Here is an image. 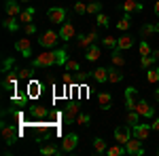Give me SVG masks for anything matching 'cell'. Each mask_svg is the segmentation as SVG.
I'll return each mask as SVG.
<instances>
[{"instance_id": "cell-21", "label": "cell", "mask_w": 159, "mask_h": 156, "mask_svg": "<svg viewBox=\"0 0 159 156\" xmlns=\"http://www.w3.org/2000/svg\"><path fill=\"white\" fill-rule=\"evenodd\" d=\"M91 76L96 82H108V68H98L91 72Z\"/></svg>"}, {"instance_id": "cell-4", "label": "cell", "mask_w": 159, "mask_h": 156, "mask_svg": "<svg viewBox=\"0 0 159 156\" xmlns=\"http://www.w3.org/2000/svg\"><path fill=\"white\" fill-rule=\"evenodd\" d=\"M125 150H127V154H134V156H142L144 154V148H142V139H138L132 135V139L125 144Z\"/></svg>"}, {"instance_id": "cell-19", "label": "cell", "mask_w": 159, "mask_h": 156, "mask_svg": "<svg viewBox=\"0 0 159 156\" xmlns=\"http://www.w3.org/2000/svg\"><path fill=\"white\" fill-rule=\"evenodd\" d=\"M123 80V72L117 68V65H112V68H108V82L112 84H117V82H121Z\"/></svg>"}, {"instance_id": "cell-50", "label": "cell", "mask_w": 159, "mask_h": 156, "mask_svg": "<svg viewBox=\"0 0 159 156\" xmlns=\"http://www.w3.org/2000/svg\"><path fill=\"white\" fill-rule=\"evenodd\" d=\"M155 27H157V34H159V23H155Z\"/></svg>"}, {"instance_id": "cell-28", "label": "cell", "mask_w": 159, "mask_h": 156, "mask_svg": "<svg viewBox=\"0 0 159 156\" xmlns=\"http://www.w3.org/2000/svg\"><path fill=\"white\" fill-rule=\"evenodd\" d=\"M147 82H148V84H157V82H159V68H148Z\"/></svg>"}, {"instance_id": "cell-29", "label": "cell", "mask_w": 159, "mask_h": 156, "mask_svg": "<svg viewBox=\"0 0 159 156\" xmlns=\"http://www.w3.org/2000/svg\"><path fill=\"white\" fill-rule=\"evenodd\" d=\"M140 118H142V116H140L136 110H129V112H127V116H125L127 124H132V127H134V124H138V122H140Z\"/></svg>"}, {"instance_id": "cell-47", "label": "cell", "mask_w": 159, "mask_h": 156, "mask_svg": "<svg viewBox=\"0 0 159 156\" xmlns=\"http://www.w3.org/2000/svg\"><path fill=\"white\" fill-rule=\"evenodd\" d=\"M151 55H153V57H155V59L159 61V48H157V51H153V53H151Z\"/></svg>"}, {"instance_id": "cell-30", "label": "cell", "mask_w": 159, "mask_h": 156, "mask_svg": "<svg viewBox=\"0 0 159 156\" xmlns=\"http://www.w3.org/2000/svg\"><path fill=\"white\" fill-rule=\"evenodd\" d=\"M93 152H96V154L106 152V141H104L102 137H96V139H93Z\"/></svg>"}, {"instance_id": "cell-51", "label": "cell", "mask_w": 159, "mask_h": 156, "mask_svg": "<svg viewBox=\"0 0 159 156\" xmlns=\"http://www.w3.org/2000/svg\"><path fill=\"white\" fill-rule=\"evenodd\" d=\"M87 2H98V0H87Z\"/></svg>"}, {"instance_id": "cell-33", "label": "cell", "mask_w": 159, "mask_h": 156, "mask_svg": "<svg viewBox=\"0 0 159 156\" xmlns=\"http://www.w3.org/2000/svg\"><path fill=\"white\" fill-rule=\"evenodd\" d=\"M74 122H76V124H81V127H87V124L91 122V116H89V114H83V112H79V116H76Z\"/></svg>"}, {"instance_id": "cell-38", "label": "cell", "mask_w": 159, "mask_h": 156, "mask_svg": "<svg viewBox=\"0 0 159 156\" xmlns=\"http://www.w3.org/2000/svg\"><path fill=\"white\" fill-rule=\"evenodd\" d=\"M66 61H68V53H66V48H60L57 51V65H66Z\"/></svg>"}, {"instance_id": "cell-34", "label": "cell", "mask_w": 159, "mask_h": 156, "mask_svg": "<svg viewBox=\"0 0 159 156\" xmlns=\"http://www.w3.org/2000/svg\"><path fill=\"white\" fill-rule=\"evenodd\" d=\"M64 68H66L68 72H81V63H79V61H74V59H68Z\"/></svg>"}, {"instance_id": "cell-11", "label": "cell", "mask_w": 159, "mask_h": 156, "mask_svg": "<svg viewBox=\"0 0 159 156\" xmlns=\"http://www.w3.org/2000/svg\"><path fill=\"white\" fill-rule=\"evenodd\" d=\"M79 144V137H76V133H68L64 139H61V150L64 152H72L74 148Z\"/></svg>"}, {"instance_id": "cell-25", "label": "cell", "mask_w": 159, "mask_h": 156, "mask_svg": "<svg viewBox=\"0 0 159 156\" xmlns=\"http://www.w3.org/2000/svg\"><path fill=\"white\" fill-rule=\"evenodd\" d=\"M106 154L108 156H123V154H127V150H125L123 144H115V145H110V148H106Z\"/></svg>"}, {"instance_id": "cell-7", "label": "cell", "mask_w": 159, "mask_h": 156, "mask_svg": "<svg viewBox=\"0 0 159 156\" xmlns=\"http://www.w3.org/2000/svg\"><path fill=\"white\" fill-rule=\"evenodd\" d=\"M15 51L21 53L24 57H32V44H30V38H19L15 42Z\"/></svg>"}, {"instance_id": "cell-10", "label": "cell", "mask_w": 159, "mask_h": 156, "mask_svg": "<svg viewBox=\"0 0 159 156\" xmlns=\"http://www.w3.org/2000/svg\"><path fill=\"white\" fill-rule=\"evenodd\" d=\"M151 131H153V129H151L148 124H140V122L132 127V135H134V137H138V139H142V141H144V139H148V133H151Z\"/></svg>"}, {"instance_id": "cell-8", "label": "cell", "mask_w": 159, "mask_h": 156, "mask_svg": "<svg viewBox=\"0 0 159 156\" xmlns=\"http://www.w3.org/2000/svg\"><path fill=\"white\" fill-rule=\"evenodd\" d=\"M74 36H76L74 23H70V21H64V23H61V30H60V38L66 42V40H72Z\"/></svg>"}, {"instance_id": "cell-37", "label": "cell", "mask_w": 159, "mask_h": 156, "mask_svg": "<svg viewBox=\"0 0 159 156\" xmlns=\"http://www.w3.org/2000/svg\"><path fill=\"white\" fill-rule=\"evenodd\" d=\"M138 51H140V57H144V55H151V47H148L147 40H140V47H138Z\"/></svg>"}, {"instance_id": "cell-1", "label": "cell", "mask_w": 159, "mask_h": 156, "mask_svg": "<svg viewBox=\"0 0 159 156\" xmlns=\"http://www.w3.org/2000/svg\"><path fill=\"white\" fill-rule=\"evenodd\" d=\"M34 68H51V65H57V51H47V53H40L38 57H34Z\"/></svg>"}, {"instance_id": "cell-40", "label": "cell", "mask_w": 159, "mask_h": 156, "mask_svg": "<svg viewBox=\"0 0 159 156\" xmlns=\"http://www.w3.org/2000/svg\"><path fill=\"white\" fill-rule=\"evenodd\" d=\"M153 32H157V27H155V25H151V23L142 25V30H140V34H142V36H148V34H153Z\"/></svg>"}, {"instance_id": "cell-16", "label": "cell", "mask_w": 159, "mask_h": 156, "mask_svg": "<svg viewBox=\"0 0 159 156\" xmlns=\"http://www.w3.org/2000/svg\"><path fill=\"white\" fill-rule=\"evenodd\" d=\"M32 19H34V6H24L19 13V21L25 25V23H32Z\"/></svg>"}, {"instance_id": "cell-13", "label": "cell", "mask_w": 159, "mask_h": 156, "mask_svg": "<svg viewBox=\"0 0 159 156\" xmlns=\"http://www.w3.org/2000/svg\"><path fill=\"white\" fill-rule=\"evenodd\" d=\"M136 93H138L136 86H127V89H125V108L127 110L136 108V103H138V101H136Z\"/></svg>"}, {"instance_id": "cell-36", "label": "cell", "mask_w": 159, "mask_h": 156, "mask_svg": "<svg viewBox=\"0 0 159 156\" xmlns=\"http://www.w3.org/2000/svg\"><path fill=\"white\" fill-rule=\"evenodd\" d=\"M74 13H76V15H85V13H87V4L83 2V0H76V4H74Z\"/></svg>"}, {"instance_id": "cell-46", "label": "cell", "mask_w": 159, "mask_h": 156, "mask_svg": "<svg viewBox=\"0 0 159 156\" xmlns=\"http://www.w3.org/2000/svg\"><path fill=\"white\" fill-rule=\"evenodd\" d=\"M151 129H153V131H159V118H155V120H153V124H151Z\"/></svg>"}, {"instance_id": "cell-20", "label": "cell", "mask_w": 159, "mask_h": 156, "mask_svg": "<svg viewBox=\"0 0 159 156\" xmlns=\"http://www.w3.org/2000/svg\"><path fill=\"white\" fill-rule=\"evenodd\" d=\"M110 61H112V65H117V68H123V65H125V57H123L121 48H112Z\"/></svg>"}, {"instance_id": "cell-35", "label": "cell", "mask_w": 159, "mask_h": 156, "mask_svg": "<svg viewBox=\"0 0 159 156\" xmlns=\"http://www.w3.org/2000/svg\"><path fill=\"white\" fill-rule=\"evenodd\" d=\"M76 40H79V42H76V44H79V48H89V47H91L89 38L83 36V34H79V36H76Z\"/></svg>"}, {"instance_id": "cell-6", "label": "cell", "mask_w": 159, "mask_h": 156, "mask_svg": "<svg viewBox=\"0 0 159 156\" xmlns=\"http://www.w3.org/2000/svg\"><path fill=\"white\" fill-rule=\"evenodd\" d=\"M132 139V127H117L115 129V141L117 144H127Z\"/></svg>"}, {"instance_id": "cell-48", "label": "cell", "mask_w": 159, "mask_h": 156, "mask_svg": "<svg viewBox=\"0 0 159 156\" xmlns=\"http://www.w3.org/2000/svg\"><path fill=\"white\" fill-rule=\"evenodd\" d=\"M155 15H157V17H159V0H157V2H155Z\"/></svg>"}, {"instance_id": "cell-53", "label": "cell", "mask_w": 159, "mask_h": 156, "mask_svg": "<svg viewBox=\"0 0 159 156\" xmlns=\"http://www.w3.org/2000/svg\"><path fill=\"white\" fill-rule=\"evenodd\" d=\"M157 154H159V150H157Z\"/></svg>"}, {"instance_id": "cell-32", "label": "cell", "mask_w": 159, "mask_h": 156, "mask_svg": "<svg viewBox=\"0 0 159 156\" xmlns=\"http://www.w3.org/2000/svg\"><path fill=\"white\" fill-rule=\"evenodd\" d=\"M155 57H153V55H144V57H140V68H144V70H148V68H151V65H153V63H155Z\"/></svg>"}, {"instance_id": "cell-24", "label": "cell", "mask_w": 159, "mask_h": 156, "mask_svg": "<svg viewBox=\"0 0 159 156\" xmlns=\"http://www.w3.org/2000/svg\"><path fill=\"white\" fill-rule=\"evenodd\" d=\"M40 154H45V156H60L64 154V150H61V145L57 148V145H43L40 148Z\"/></svg>"}, {"instance_id": "cell-17", "label": "cell", "mask_w": 159, "mask_h": 156, "mask_svg": "<svg viewBox=\"0 0 159 156\" xmlns=\"http://www.w3.org/2000/svg\"><path fill=\"white\" fill-rule=\"evenodd\" d=\"M4 9H7V15H9V17H17V15L21 13V6H19L15 0H7V2H4Z\"/></svg>"}, {"instance_id": "cell-9", "label": "cell", "mask_w": 159, "mask_h": 156, "mask_svg": "<svg viewBox=\"0 0 159 156\" xmlns=\"http://www.w3.org/2000/svg\"><path fill=\"white\" fill-rule=\"evenodd\" d=\"M17 78H19V72H7L4 74V78H2V86L7 89V91H15V84H17Z\"/></svg>"}, {"instance_id": "cell-42", "label": "cell", "mask_w": 159, "mask_h": 156, "mask_svg": "<svg viewBox=\"0 0 159 156\" xmlns=\"http://www.w3.org/2000/svg\"><path fill=\"white\" fill-rule=\"evenodd\" d=\"M24 32L28 34V36L36 34V25H34V23H25V25H24Z\"/></svg>"}, {"instance_id": "cell-45", "label": "cell", "mask_w": 159, "mask_h": 156, "mask_svg": "<svg viewBox=\"0 0 159 156\" xmlns=\"http://www.w3.org/2000/svg\"><path fill=\"white\" fill-rule=\"evenodd\" d=\"M13 103H17V106H24V103H25V97H13Z\"/></svg>"}, {"instance_id": "cell-39", "label": "cell", "mask_w": 159, "mask_h": 156, "mask_svg": "<svg viewBox=\"0 0 159 156\" xmlns=\"http://www.w3.org/2000/svg\"><path fill=\"white\" fill-rule=\"evenodd\" d=\"M96 17H98V25L100 27H108V17H106V15H104V13H98V15H96Z\"/></svg>"}, {"instance_id": "cell-26", "label": "cell", "mask_w": 159, "mask_h": 156, "mask_svg": "<svg viewBox=\"0 0 159 156\" xmlns=\"http://www.w3.org/2000/svg\"><path fill=\"white\" fill-rule=\"evenodd\" d=\"M19 23H21V21H17L15 17H7V19L2 21V25H4L7 32H17V30H19Z\"/></svg>"}, {"instance_id": "cell-27", "label": "cell", "mask_w": 159, "mask_h": 156, "mask_svg": "<svg viewBox=\"0 0 159 156\" xmlns=\"http://www.w3.org/2000/svg\"><path fill=\"white\" fill-rule=\"evenodd\" d=\"M132 44H134V40H132V36H127V34H123L121 38H117V48H121V51L132 48Z\"/></svg>"}, {"instance_id": "cell-5", "label": "cell", "mask_w": 159, "mask_h": 156, "mask_svg": "<svg viewBox=\"0 0 159 156\" xmlns=\"http://www.w3.org/2000/svg\"><path fill=\"white\" fill-rule=\"evenodd\" d=\"M134 110L140 114V116H142V118H153V116H155V108H153L148 101H144V99H140V101L136 103Z\"/></svg>"}, {"instance_id": "cell-49", "label": "cell", "mask_w": 159, "mask_h": 156, "mask_svg": "<svg viewBox=\"0 0 159 156\" xmlns=\"http://www.w3.org/2000/svg\"><path fill=\"white\" fill-rule=\"evenodd\" d=\"M155 97H157V101H159V89H157V91H155Z\"/></svg>"}, {"instance_id": "cell-14", "label": "cell", "mask_w": 159, "mask_h": 156, "mask_svg": "<svg viewBox=\"0 0 159 156\" xmlns=\"http://www.w3.org/2000/svg\"><path fill=\"white\" fill-rule=\"evenodd\" d=\"M79 106H76V103H70V106H68V108H66V114H64V122H66V124H72L74 120H76V116H79Z\"/></svg>"}, {"instance_id": "cell-18", "label": "cell", "mask_w": 159, "mask_h": 156, "mask_svg": "<svg viewBox=\"0 0 159 156\" xmlns=\"http://www.w3.org/2000/svg\"><path fill=\"white\" fill-rule=\"evenodd\" d=\"M100 57H102V51H100L98 44H91V47L87 48V53H85V59L87 61H98Z\"/></svg>"}, {"instance_id": "cell-22", "label": "cell", "mask_w": 159, "mask_h": 156, "mask_svg": "<svg viewBox=\"0 0 159 156\" xmlns=\"http://www.w3.org/2000/svg\"><path fill=\"white\" fill-rule=\"evenodd\" d=\"M125 13H132V11H142V2L140 0H125L121 6Z\"/></svg>"}, {"instance_id": "cell-12", "label": "cell", "mask_w": 159, "mask_h": 156, "mask_svg": "<svg viewBox=\"0 0 159 156\" xmlns=\"http://www.w3.org/2000/svg\"><path fill=\"white\" fill-rule=\"evenodd\" d=\"M2 137H4V144H7V145H13V144H15V139H17V131H15V127H11V124H2Z\"/></svg>"}, {"instance_id": "cell-43", "label": "cell", "mask_w": 159, "mask_h": 156, "mask_svg": "<svg viewBox=\"0 0 159 156\" xmlns=\"http://www.w3.org/2000/svg\"><path fill=\"white\" fill-rule=\"evenodd\" d=\"M32 114H34V116H38V118H43V116H47V110L38 106V108H34V110H32Z\"/></svg>"}, {"instance_id": "cell-41", "label": "cell", "mask_w": 159, "mask_h": 156, "mask_svg": "<svg viewBox=\"0 0 159 156\" xmlns=\"http://www.w3.org/2000/svg\"><path fill=\"white\" fill-rule=\"evenodd\" d=\"M102 42H104V47H108V48H117V40H115L112 36H104Z\"/></svg>"}, {"instance_id": "cell-3", "label": "cell", "mask_w": 159, "mask_h": 156, "mask_svg": "<svg viewBox=\"0 0 159 156\" xmlns=\"http://www.w3.org/2000/svg\"><path fill=\"white\" fill-rule=\"evenodd\" d=\"M47 17H49L51 23H64L66 21V9L64 6H51L47 11Z\"/></svg>"}, {"instance_id": "cell-2", "label": "cell", "mask_w": 159, "mask_h": 156, "mask_svg": "<svg viewBox=\"0 0 159 156\" xmlns=\"http://www.w3.org/2000/svg\"><path fill=\"white\" fill-rule=\"evenodd\" d=\"M57 38H60V32H53V30H47L45 34H40L38 38V42H40V47L43 48H53L57 44Z\"/></svg>"}, {"instance_id": "cell-31", "label": "cell", "mask_w": 159, "mask_h": 156, "mask_svg": "<svg viewBox=\"0 0 159 156\" xmlns=\"http://www.w3.org/2000/svg\"><path fill=\"white\" fill-rule=\"evenodd\" d=\"M87 13H91V15H98L102 13V2H87Z\"/></svg>"}, {"instance_id": "cell-15", "label": "cell", "mask_w": 159, "mask_h": 156, "mask_svg": "<svg viewBox=\"0 0 159 156\" xmlns=\"http://www.w3.org/2000/svg\"><path fill=\"white\" fill-rule=\"evenodd\" d=\"M98 106L102 110H110L112 108V95L106 93V91H104V93H98Z\"/></svg>"}, {"instance_id": "cell-23", "label": "cell", "mask_w": 159, "mask_h": 156, "mask_svg": "<svg viewBox=\"0 0 159 156\" xmlns=\"http://www.w3.org/2000/svg\"><path fill=\"white\" fill-rule=\"evenodd\" d=\"M129 27H132V15H129V13H125L121 19L117 21V30H121V32H127Z\"/></svg>"}, {"instance_id": "cell-44", "label": "cell", "mask_w": 159, "mask_h": 156, "mask_svg": "<svg viewBox=\"0 0 159 156\" xmlns=\"http://www.w3.org/2000/svg\"><path fill=\"white\" fill-rule=\"evenodd\" d=\"M32 70H19V78H30V76H32Z\"/></svg>"}, {"instance_id": "cell-52", "label": "cell", "mask_w": 159, "mask_h": 156, "mask_svg": "<svg viewBox=\"0 0 159 156\" xmlns=\"http://www.w3.org/2000/svg\"><path fill=\"white\" fill-rule=\"evenodd\" d=\"M21 2H30V0H21Z\"/></svg>"}]
</instances>
